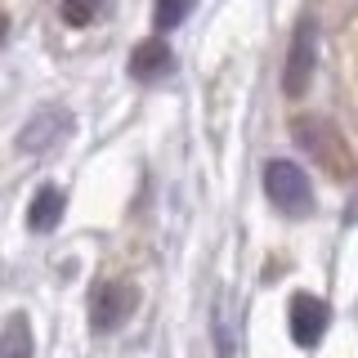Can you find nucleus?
<instances>
[{
    "instance_id": "nucleus-1",
    "label": "nucleus",
    "mask_w": 358,
    "mask_h": 358,
    "mask_svg": "<svg viewBox=\"0 0 358 358\" xmlns=\"http://www.w3.org/2000/svg\"><path fill=\"white\" fill-rule=\"evenodd\" d=\"M296 143L313 157V162L327 166L331 179H350V175L358 171L350 143H345V134L336 130L331 121H322V117H300V121H296Z\"/></svg>"
},
{
    "instance_id": "nucleus-2",
    "label": "nucleus",
    "mask_w": 358,
    "mask_h": 358,
    "mask_svg": "<svg viewBox=\"0 0 358 358\" xmlns=\"http://www.w3.org/2000/svg\"><path fill=\"white\" fill-rule=\"evenodd\" d=\"M313 72H318V27H313V18H300L296 36H291V45H287L282 94H287V99H300V94H309V85H313Z\"/></svg>"
},
{
    "instance_id": "nucleus-3",
    "label": "nucleus",
    "mask_w": 358,
    "mask_h": 358,
    "mask_svg": "<svg viewBox=\"0 0 358 358\" xmlns=\"http://www.w3.org/2000/svg\"><path fill=\"white\" fill-rule=\"evenodd\" d=\"M264 193L282 215H309V206H313L309 175L296 162H268L264 166Z\"/></svg>"
},
{
    "instance_id": "nucleus-4",
    "label": "nucleus",
    "mask_w": 358,
    "mask_h": 358,
    "mask_svg": "<svg viewBox=\"0 0 358 358\" xmlns=\"http://www.w3.org/2000/svg\"><path fill=\"white\" fill-rule=\"evenodd\" d=\"M134 305H139V291H134V282H117V278L99 282L94 291H90V331H94V336L117 331L121 322L134 313Z\"/></svg>"
},
{
    "instance_id": "nucleus-5",
    "label": "nucleus",
    "mask_w": 358,
    "mask_h": 358,
    "mask_svg": "<svg viewBox=\"0 0 358 358\" xmlns=\"http://www.w3.org/2000/svg\"><path fill=\"white\" fill-rule=\"evenodd\" d=\"M72 112L67 108H41V112H31L27 117V126L18 130V152H27V157H41V152H50V148H59V143L72 134Z\"/></svg>"
},
{
    "instance_id": "nucleus-6",
    "label": "nucleus",
    "mask_w": 358,
    "mask_h": 358,
    "mask_svg": "<svg viewBox=\"0 0 358 358\" xmlns=\"http://www.w3.org/2000/svg\"><path fill=\"white\" fill-rule=\"evenodd\" d=\"M327 322H331V309H327V300L309 296V291L291 296L287 327H291V341H296L300 350H313V345L322 341V331H327Z\"/></svg>"
},
{
    "instance_id": "nucleus-7",
    "label": "nucleus",
    "mask_w": 358,
    "mask_h": 358,
    "mask_svg": "<svg viewBox=\"0 0 358 358\" xmlns=\"http://www.w3.org/2000/svg\"><path fill=\"white\" fill-rule=\"evenodd\" d=\"M171 67H175V54H171V45H166L162 36L134 45V54H130V76H134V81H143V85H148V81H162Z\"/></svg>"
},
{
    "instance_id": "nucleus-8",
    "label": "nucleus",
    "mask_w": 358,
    "mask_h": 358,
    "mask_svg": "<svg viewBox=\"0 0 358 358\" xmlns=\"http://www.w3.org/2000/svg\"><path fill=\"white\" fill-rule=\"evenodd\" d=\"M63 210H67L63 188H54V184L36 188V197H31V206H27V229L31 233H54L59 220H63Z\"/></svg>"
},
{
    "instance_id": "nucleus-9",
    "label": "nucleus",
    "mask_w": 358,
    "mask_h": 358,
    "mask_svg": "<svg viewBox=\"0 0 358 358\" xmlns=\"http://www.w3.org/2000/svg\"><path fill=\"white\" fill-rule=\"evenodd\" d=\"M0 358H31V322L27 313H9L0 327Z\"/></svg>"
},
{
    "instance_id": "nucleus-10",
    "label": "nucleus",
    "mask_w": 358,
    "mask_h": 358,
    "mask_svg": "<svg viewBox=\"0 0 358 358\" xmlns=\"http://www.w3.org/2000/svg\"><path fill=\"white\" fill-rule=\"evenodd\" d=\"M108 5H112V0H59V14H63L67 27H90Z\"/></svg>"
},
{
    "instance_id": "nucleus-11",
    "label": "nucleus",
    "mask_w": 358,
    "mask_h": 358,
    "mask_svg": "<svg viewBox=\"0 0 358 358\" xmlns=\"http://www.w3.org/2000/svg\"><path fill=\"white\" fill-rule=\"evenodd\" d=\"M229 318H233V309L220 300L215 313H210V336H215V354L220 358H233V350H238V336H233V322Z\"/></svg>"
},
{
    "instance_id": "nucleus-12",
    "label": "nucleus",
    "mask_w": 358,
    "mask_h": 358,
    "mask_svg": "<svg viewBox=\"0 0 358 358\" xmlns=\"http://www.w3.org/2000/svg\"><path fill=\"white\" fill-rule=\"evenodd\" d=\"M193 5H197V0H157V5H152V22H157V31H175L179 22L193 14Z\"/></svg>"
},
{
    "instance_id": "nucleus-13",
    "label": "nucleus",
    "mask_w": 358,
    "mask_h": 358,
    "mask_svg": "<svg viewBox=\"0 0 358 358\" xmlns=\"http://www.w3.org/2000/svg\"><path fill=\"white\" fill-rule=\"evenodd\" d=\"M5 41H9V14L0 9V45H5Z\"/></svg>"
}]
</instances>
